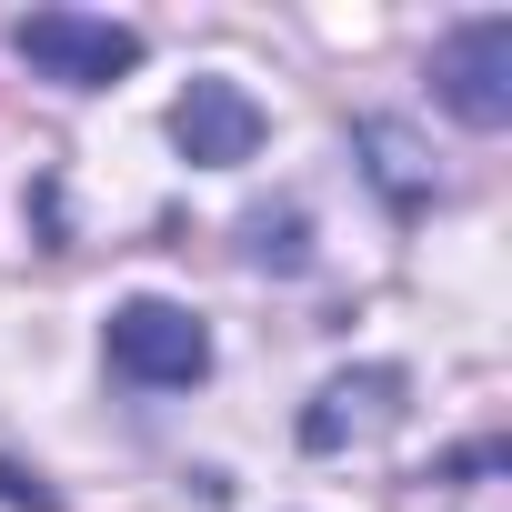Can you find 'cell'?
Instances as JSON below:
<instances>
[{"instance_id": "1", "label": "cell", "mask_w": 512, "mask_h": 512, "mask_svg": "<svg viewBox=\"0 0 512 512\" xmlns=\"http://www.w3.org/2000/svg\"><path fill=\"white\" fill-rule=\"evenodd\" d=\"M101 352H111V372L141 382V392H191V382L211 372V322H201L191 302L141 292V302H121V312L101 322Z\"/></svg>"}, {"instance_id": "2", "label": "cell", "mask_w": 512, "mask_h": 512, "mask_svg": "<svg viewBox=\"0 0 512 512\" xmlns=\"http://www.w3.org/2000/svg\"><path fill=\"white\" fill-rule=\"evenodd\" d=\"M11 51L41 81H61V91H111L121 71H141V31L131 21H101V11H31L11 31Z\"/></svg>"}, {"instance_id": "3", "label": "cell", "mask_w": 512, "mask_h": 512, "mask_svg": "<svg viewBox=\"0 0 512 512\" xmlns=\"http://www.w3.org/2000/svg\"><path fill=\"white\" fill-rule=\"evenodd\" d=\"M432 101L462 121V131H502L512 121V21L482 11V21H452L432 41Z\"/></svg>"}, {"instance_id": "4", "label": "cell", "mask_w": 512, "mask_h": 512, "mask_svg": "<svg viewBox=\"0 0 512 512\" xmlns=\"http://www.w3.org/2000/svg\"><path fill=\"white\" fill-rule=\"evenodd\" d=\"M262 101H251L241 81H191L181 101H171V141H181V161H201V171H241L251 151H262Z\"/></svg>"}, {"instance_id": "5", "label": "cell", "mask_w": 512, "mask_h": 512, "mask_svg": "<svg viewBox=\"0 0 512 512\" xmlns=\"http://www.w3.org/2000/svg\"><path fill=\"white\" fill-rule=\"evenodd\" d=\"M402 422V372L392 362H362V372H332L302 412V452H342V442H372Z\"/></svg>"}, {"instance_id": "6", "label": "cell", "mask_w": 512, "mask_h": 512, "mask_svg": "<svg viewBox=\"0 0 512 512\" xmlns=\"http://www.w3.org/2000/svg\"><path fill=\"white\" fill-rule=\"evenodd\" d=\"M352 141L372 151V181H382V191H392L402 211H422V201H432V171L412 161V131H402V121H362Z\"/></svg>"}, {"instance_id": "7", "label": "cell", "mask_w": 512, "mask_h": 512, "mask_svg": "<svg viewBox=\"0 0 512 512\" xmlns=\"http://www.w3.org/2000/svg\"><path fill=\"white\" fill-rule=\"evenodd\" d=\"M241 262L302 272V262H312V221H302V211H251V221H241Z\"/></svg>"}, {"instance_id": "8", "label": "cell", "mask_w": 512, "mask_h": 512, "mask_svg": "<svg viewBox=\"0 0 512 512\" xmlns=\"http://www.w3.org/2000/svg\"><path fill=\"white\" fill-rule=\"evenodd\" d=\"M0 502H11V512H61V492L41 472H21V462H0Z\"/></svg>"}]
</instances>
